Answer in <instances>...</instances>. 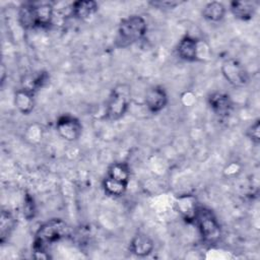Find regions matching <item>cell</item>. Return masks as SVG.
<instances>
[{"label":"cell","mask_w":260,"mask_h":260,"mask_svg":"<svg viewBox=\"0 0 260 260\" xmlns=\"http://www.w3.org/2000/svg\"><path fill=\"white\" fill-rule=\"evenodd\" d=\"M99 9V4L93 0H78L71 4V14L77 19H87Z\"/></svg>","instance_id":"4fadbf2b"},{"label":"cell","mask_w":260,"mask_h":260,"mask_svg":"<svg viewBox=\"0 0 260 260\" xmlns=\"http://www.w3.org/2000/svg\"><path fill=\"white\" fill-rule=\"evenodd\" d=\"M5 76H6V69H5L4 64H2V66H1V83H2V84L4 83Z\"/></svg>","instance_id":"cb8c5ba5"},{"label":"cell","mask_w":260,"mask_h":260,"mask_svg":"<svg viewBox=\"0 0 260 260\" xmlns=\"http://www.w3.org/2000/svg\"><path fill=\"white\" fill-rule=\"evenodd\" d=\"M225 6L218 1H211L205 4L202 9V16L209 22H219L225 15Z\"/></svg>","instance_id":"ac0fdd59"},{"label":"cell","mask_w":260,"mask_h":260,"mask_svg":"<svg viewBox=\"0 0 260 260\" xmlns=\"http://www.w3.org/2000/svg\"><path fill=\"white\" fill-rule=\"evenodd\" d=\"M56 130L63 139L67 141H75L82 133V124L76 117L64 114L57 119Z\"/></svg>","instance_id":"52a82bcc"},{"label":"cell","mask_w":260,"mask_h":260,"mask_svg":"<svg viewBox=\"0 0 260 260\" xmlns=\"http://www.w3.org/2000/svg\"><path fill=\"white\" fill-rule=\"evenodd\" d=\"M127 187H128L127 184L118 182V181L113 180L107 176L103 180V189H104L105 193L109 196L120 197L125 194Z\"/></svg>","instance_id":"ffe728a7"},{"label":"cell","mask_w":260,"mask_h":260,"mask_svg":"<svg viewBox=\"0 0 260 260\" xmlns=\"http://www.w3.org/2000/svg\"><path fill=\"white\" fill-rule=\"evenodd\" d=\"M14 105L21 114H30L35 108V93L22 87L17 89L14 94Z\"/></svg>","instance_id":"9a60e30c"},{"label":"cell","mask_w":260,"mask_h":260,"mask_svg":"<svg viewBox=\"0 0 260 260\" xmlns=\"http://www.w3.org/2000/svg\"><path fill=\"white\" fill-rule=\"evenodd\" d=\"M169 99L166 89L160 85H154L147 89L144 98V103L147 110L152 113L156 114L162 111L166 106L168 105Z\"/></svg>","instance_id":"30bf717a"},{"label":"cell","mask_w":260,"mask_h":260,"mask_svg":"<svg viewBox=\"0 0 260 260\" xmlns=\"http://www.w3.org/2000/svg\"><path fill=\"white\" fill-rule=\"evenodd\" d=\"M49 73L47 71H38L25 75L21 81V87L27 89L34 93L45 86V84L49 81Z\"/></svg>","instance_id":"2e32d148"},{"label":"cell","mask_w":260,"mask_h":260,"mask_svg":"<svg viewBox=\"0 0 260 260\" xmlns=\"http://www.w3.org/2000/svg\"><path fill=\"white\" fill-rule=\"evenodd\" d=\"M131 103V87L127 83H118L110 91L106 103V118L109 121L120 120L128 111Z\"/></svg>","instance_id":"277c9868"},{"label":"cell","mask_w":260,"mask_h":260,"mask_svg":"<svg viewBox=\"0 0 260 260\" xmlns=\"http://www.w3.org/2000/svg\"><path fill=\"white\" fill-rule=\"evenodd\" d=\"M54 7L49 2H26L18 10V20L24 28L48 27L52 24Z\"/></svg>","instance_id":"7a4b0ae2"},{"label":"cell","mask_w":260,"mask_h":260,"mask_svg":"<svg viewBox=\"0 0 260 260\" xmlns=\"http://www.w3.org/2000/svg\"><path fill=\"white\" fill-rule=\"evenodd\" d=\"M220 70L224 79L235 87H244L250 81L248 71L237 59L230 58L223 61Z\"/></svg>","instance_id":"8992f818"},{"label":"cell","mask_w":260,"mask_h":260,"mask_svg":"<svg viewBox=\"0 0 260 260\" xmlns=\"http://www.w3.org/2000/svg\"><path fill=\"white\" fill-rule=\"evenodd\" d=\"M153 241L147 235L142 233L136 234L129 244V251L138 257L148 256L153 251Z\"/></svg>","instance_id":"7c38bea8"},{"label":"cell","mask_w":260,"mask_h":260,"mask_svg":"<svg viewBox=\"0 0 260 260\" xmlns=\"http://www.w3.org/2000/svg\"><path fill=\"white\" fill-rule=\"evenodd\" d=\"M16 219L11 211L2 209L0 216V243L3 245L11 236L16 225Z\"/></svg>","instance_id":"e0dca14e"},{"label":"cell","mask_w":260,"mask_h":260,"mask_svg":"<svg viewBox=\"0 0 260 260\" xmlns=\"http://www.w3.org/2000/svg\"><path fill=\"white\" fill-rule=\"evenodd\" d=\"M69 233L68 224L61 218H51L42 223L36 232L32 242L34 257L37 259L50 258L48 249L68 237Z\"/></svg>","instance_id":"6da1fadb"},{"label":"cell","mask_w":260,"mask_h":260,"mask_svg":"<svg viewBox=\"0 0 260 260\" xmlns=\"http://www.w3.org/2000/svg\"><path fill=\"white\" fill-rule=\"evenodd\" d=\"M202 241L208 245L216 244L221 237L220 224L213 211L205 206H199L194 222Z\"/></svg>","instance_id":"5b68a950"},{"label":"cell","mask_w":260,"mask_h":260,"mask_svg":"<svg viewBox=\"0 0 260 260\" xmlns=\"http://www.w3.org/2000/svg\"><path fill=\"white\" fill-rule=\"evenodd\" d=\"M207 104L210 110L219 118H226L233 110L231 96L221 91H213L207 96Z\"/></svg>","instance_id":"9c48e42d"},{"label":"cell","mask_w":260,"mask_h":260,"mask_svg":"<svg viewBox=\"0 0 260 260\" xmlns=\"http://www.w3.org/2000/svg\"><path fill=\"white\" fill-rule=\"evenodd\" d=\"M22 213H23V217L26 220H31L37 214V207H36L35 199L27 192L24 194V198H23Z\"/></svg>","instance_id":"44dd1931"},{"label":"cell","mask_w":260,"mask_h":260,"mask_svg":"<svg viewBox=\"0 0 260 260\" xmlns=\"http://www.w3.org/2000/svg\"><path fill=\"white\" fill-rule=\"evenodd\" d=\"M107 177L116 180L118 182L127 184L130 181V168L129 165L125 161H116L113 162L107 171Z\"/></svg>","instance_id":"d6986e66"},{"label":"cell","mask_w":260,"mask_h":260,"mask_svg":"<svg viewBox=\"0 0 260 260\" xmlns=\"http://www.w3.org/2000/svg\"><path fill=\"white\" fill-rule=\"evenodd\" d=\"M175 210L187 223H194L198 212L199 204L197 198L192 194H183L175 200Z\"/></svg>","instance_id":"ba28073f"},{"label":"cell","mask_w":260,"mask_h":260,"mask_svg":"<svg viewBox=\"0 0 260 260\" xmlns=\"http://www.w3.org/2000/svg\"><path fill=\"white\" fill-rule=\"evenodd\" d=\"M230 11L235 18L242 21H248L254 17L256 7L249 1H232L230 3Z\"/></svg>","instance_id":"5bb4252c"},{"label":"cell","mask_w":260,"mask_h":260,"mask_svg":"<svg viewBox=\"0 0 260 260\" xmlns=\"http://www.w3.org/2000/svg\"><path fill=\"white\" fill-rule=\"evenodd\" d=\"M183 3L184 1H179V0H155V1L153 0L148 2L149 5L157 9H174Z\"/></svg>","instance_id":"7402d4cb"},{"label":"cell","mask_w":260,"mask_h":260,"mask_svg":"<svg viewBox=\"0 0 260 260\" xmlns=\"http://www.w3.org/2000/svg\"><path fill=\"white\" fill-rule=\"evenodd\" d=\"M177 53L178 56L184 61H199V40L190 35H185L178 43Z\"/></svg>","instance_id":"8fae6325"},{"label":"cell","mask_w":260,"mask_h":260,"mask_svg":"<svg viewBox=\"0 0 260 260\" xmlns=\"http://www.w3.org/2000/svg\"><path fill=\"white\" fill-rule=\"evenodd\" d=\"M147 31L146 20L141 15H130L123 18L117 29L115 46L117 48H127L142 40Z\"/></svg>","instance_id":"3957f363"},{"label":"cell","mask_w":260,"mask_h":260,"mask_svg":"<svg viewBox=\"0 0 260 260\" xmlns=\"http://www.w3.org/2000/svg\"><path fill=\"white\" fill-rule=\"evenodd\" d=\"M246 134L254 144L260 143V120L259 119H257L254 123H252V125L247 129Z\"/></svg>","instance_id":"603a6c76"}]
</instances>
